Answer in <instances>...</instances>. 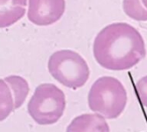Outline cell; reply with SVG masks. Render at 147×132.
<instances>
[{
	"mask_svg": "<svg viewBox=\"0 0 147 132\" xmlns=\"http://www.w3.org/2000/svg\"><path fill=\"white\" fill-rule=\"evenodd\" d=\"M146 54L140 33L131 25L116 23L100 31L94 42V55L102 68L123 71L136 66Z\"/></svg>",
	"mask_w": 147,
	"mask_h": 132,
	"instance_id": "1",
	"label": "cell"
},
{
	"mask_svg": "<svg viewBox=\"0 0 147 132\" xmlns=\"http://www.w3.org/2000/svg\"><path fill=\"white\" fill-rule=\"evenodd\" d=\"M88 101L91 111L106 119H114L124 111L127 103V93L119 80L104 76L99 78L91 86Z\"/></svg>",
	"mask_w": 147,
	"mask_h": 132,
	"instance_id": "2",
	"label": "cell"
},
{
	"mask_svg": "<svg viewBox=\"0 0 147 132\" xmlns=\"http://www.w3.org/2000/svg\"><path fill=\"white\" fill-rule=\"evenodd\" d=\"M48 69L60 84L74 90L83 86L90 75L87 61L78 53L68 49L55 52L49 57Z\"/></svg>",
	"mask_w": 147,
	"mask_h": 132,
	"instance_id": "3",
	"label": "cell"
},
{
	"mask_svg": "<svg viewBox=\"0 0 147 132\" xmlns=\"http://www.w3.org/2000/svg\"><path fill=\"white\" fill-rule=\"evenodd\" d=\"M66 107L64 92L56 86L45 83L38 86L28 104V112L40 125L55 123Z\"/></svg>",
	"mask_w": 147,
	"mask_h": 132,
	"instance_id": "4",
	"label": "cell"
},
{
	"mask_svg": "<svg viewBox=\"0 0 147 132\" xmlns=\"http://www.w3.org/2000/svg\"><path fill=\"white\" fill-rule=\"evenodd\" d=\"M29 91L27 81L20 76L0 79V121L24 104Z\"/></svg>",
	"mask_w": 147,
	"mask_h": 132,
	"instance_id": "5",
	"label": "cell"
},
{
	"mask_svg": "<svg viewBox=\"0 0 147 132\" xmlns=\"http://www.w3.org/2000/svg\"><path fill=\"white\" fill-rule=\"evenodd\" d=\"M65 11V0H29L28 18L36 25L56 23Z\"/></svg>",
	"mask_w": 147,
	"mask_h": 132,
	"instance_id": "6",
	"label": "cell"
},
{
	"mask_svg": "<svg viewBox=\"0 0 147 132\" xmlns=\"http://www.w3.org/2000/svg\"><path fill=\"white\" fill-rule=\"evenodd\" d=\"M66 132H110V128L101 115L87 113L74 118Z\"/></svg>",
	"mask_w": 147,
	"mask_h": 132,
	"instance_id": "7",
	"label": "cell"
},
{
	"mask_svg": "<svg viewBox=\"0 0 147 132\" xmlns=\"http://www.w3.org/2000/svg\"><path fill=\"white\" fill-rule=\"evenodd\" d=\"M26 5V0H0V28L9 27L21 19Z\"/></svg>",
	"mask_w": 147,
	"mask_h": 132,
	"instance_id": "8",
	"label": "cell"
},
{
	"mask_svg": "<svg viewBox=\"0 0 147 132\" xmlns=\"http://www.w3.org/2000/svg\"><path fill=\"white\" fill-rule=\"evenodd\" d=\"M123 9L130 18L136 21H147V9L142 0H124Z\"/></svg>",
	"mask_w": 147,
	"mask_h": 132,
	"instance_id": "9",
	"label": "cell"
},
{
	"mask_svg": "<svg viewBox=\"0 0 147 132\" xmlns=\"http://www.w3.org/2000/svg\"><path fill=\"white\" fill-rule=\"evenodd\" d=\"M135 92L142 105L147 107V75L136 82Z\"/></svg>",
	"mask_w": 147,
	"mask_h": 132,
	"instance_id": "10",
	"label": "cell"
},
{
	"mask_svg": "<svg viewBox=\"0 0 147 132\" xmlns=\"http://www.w3.org/2000/svg\"><path fill=\"white\" fill-rule=\"evenodd\" d=\"M142 3H143V5H144V7L147 9V0H142Z\"/></svg>",
	"mask_w": 147,
	"mask_h": 132,
	"instance_id": "11",
	"label": "cell"
}]
</instances>
